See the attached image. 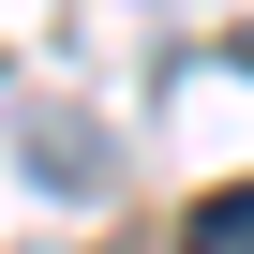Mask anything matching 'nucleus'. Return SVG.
Wrapping results in <instances>:
<instances>
[{"mask_svg": "<svg viewBox=\"0 0 254 254\" xmlns=\"http://www.w3.org/2000/svg\"><path fill=\"white\" fill-rule=\"evenodd\" d=\"M194 254H254V180H239V194H209V209H194Z\"/></svg>", "mask_w": 254, "mask_h": 254, "instance_id": "f257e3e1", "label": "nucleus"}]
</instances>
